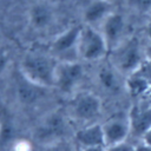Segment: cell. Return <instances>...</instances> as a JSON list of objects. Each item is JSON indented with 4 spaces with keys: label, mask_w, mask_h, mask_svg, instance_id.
<instances>
[{
    "label": "cell",
    "mask_w": 151,
    "mask_h": 151,
    "mask_svg": "<svg viewBox=\"0 0 151 151\" xmlns=\"http://www.w3.org/2000/svg\"><path fill=\"white\" fill-rule=\"evenodd\" d=\"M136 72H138L143 78H145L146 81L151 85V60L145 59L140 64V66L136 70Z\"/></svg>",
    "instance_id": "d6986e66"
},
{
    "label": "cell",
    "mask_w": 151,
    "mask_h": 151,
    "mask_svg": "<svg viewBox=\"0 0 151 151\" xmlns=\"http://www.w3.org/2000/svg\"><path fill=\"white\" fill-rule=\"evenodd\" d=\"M127 4L138 12H151V0H127Z\"/></svg>",
    "instance_id": "e0dca14e"
},
{
    "label": "cell",
    "mask_w": 151,
    "mask_h": 151,
    "mask_svg": "<svg viewBox=\"0 0 151 151\" xmlns=\"http://www.w3.org/2000/svg\"><path fill=\"white\" fill-rule=\"evenodd\" d=\"M125 86H126L127 92H129L132 97L143 96V94L147 93L149 90L151 88V85L146 81V79L143 78V77H142L138 72H136V71L126 77Z\"/></svg>",
    "instance_id": "2e32d148"
},
{
    "label": "cell",
    "mask_w": 151,
    "mask_h": 151,
    "mask_svg": "<svg viewBox=\"0 0 151 151\" xmlns=\"http://www.w3.org/2000/svg\"><path fill=\"white\" fill-rule=\"evenodd\" d=\"M113 5L106 0H86L83 7V19L87 26H100L112 13Z\"/></svg>",
    "instance_id": "8fae6325"
},
{
    "label": "cell",
    "mask_w": 151,
    "mask_h": 151,
    "mask_svg": "<svg viewBox=\"0 0 151 151\" xmlns=\"http://www.w3.org/2000/svg\"><path fill=\"white\" fill-rule=\"evenodd\" d=\"M101 126L106 146H112L116 144L127 142L129 136H131L127 114L112 117L104 124H101Z\"/></svg>",
    "instance_id": "9c48e42d"
},
{
    "label": "cell",
    "mask_w": 151,
    "mask_h": 151,
    "mask_svg": "<svg viewBox=\"0 0 151 151\" xmlns=\"http://www.w3.org/2000/svg\"><path fill=\"white\" fill-rule=\"evenodd\" d=\"M106 1H111V2H112V1H113V0H106Z\"/></svg>",
    "instance_id": "83f0119b"
},
{
    "label": "cell",
    "mask_w": 151,
    "mask_h": 151,
    "mask_svg": "<svg viewBox=\"0 0 151 151\" xmlns=\"http://www.w3.org/2000/svg\"><path fill=\"white\" fill-rule=\"evenodd\" d=\"M21 77H22V80L19 81V84H18V96L22 103L31 104L40 97L41 91L45 87H41L39 85L33 84L32 81L26 79L22 74H21Z\"/></svg>",
    "instance_id": "5bb4252c"
},
{
    "label": "cell",
    "mask_w": 151,
    "mask_h": 151,
    "mask_svg": "<svg viewBox=\"0 0 151 151\" xmlns=\"http://www.w3.org/2000/svg\"><path fill=\"white\" fill-rule=\"evenodd\" d=\"M44 147H45L44 151H77L66 140H61V142H58V143H54V144H51V145H47Z\"/></svg>",
    "instance_id": "ac0fdd59"
},
{
    "label": "cell",
    "mask_w": 151,
    "mask_h": 151,
    "mask_svg": "<svg viewBox=\"0 0 151 151\" xmlns=\"http://www.w3.org/2000/svg\"><path fill=\"white\" fill-rule=\"evenodd\" d=\"M0 132H1V124H0Z\"/></svg>",
    "instance_id": "f1b7e54d"
},
{
    "label": "cell",
    "mask_w": 151,
    "mask_h": 151,
    "mask_svg": "<svg viewBox=\"0 0 151 151\" xmlns=\"http://www.w3.org/2000/svg\"><path fill=\"white\" fill-rule=\"evenodd\" d=\"M120 74L111 64L109 66H103L98 72V81L103 88L110 92H114L119 88V78Z\"/></svg>",
    "instance_id": "9a60e30c"
},
{
    "label": "cell",
    "mask_w": 151,
    "mask_h": 151,
    "mask_svg": "<svg viewBox=\"0 0 151 151\" xmlns=\"http://www.w3.org/2000/svg\"><path fill=\"white\" fill-rule=\"evenodd\" d=\"M146 34H147L149 39L151 40V12L149 13V19L146 22Z\"/></svg>",
    "instance_id": "4316f807"
},
{
    "label": "cell",
    "mask_w": 151,
    "mask_h": 151,
    "mask_svg": "<svg viewBox=\"0 0 151 151\" xmlns=\"http://www.w3.org/2000/svg\"><path fill=\"white\" fill-rule=\"evenodd\" d=\"M81 151H107V146H105V145H101V146H93V147L83 149Z\"/></svg>",
    "instance_id": "cb8c5ba5"
},
{
    "label": "cell",
    "mask_w": 151,
    "mask_h": 151,
    "mask_svg": "<svg viewBox=\"0 0 151 151\" xmlns=\"http://www.w3.org/2000/svg\"><path fill=\"white\" fill-rule=\"evenodd\" d=\"M136 146H133L132 144L124 142L120 144H116L112 146H107V151H134Z\"/></svg>",
    "instance_id": "ffe728a7"
},
{
    "label": "cell",
    "mask_w": 151,
    "mask_h": 151,
    "mask_svg": "<svg viewBox=\"0 0 151 151\" xmlns=\"http://www.w3.org/2000/svg\"><path fill=\"white\" fill-rule=\"evenodd\" d=\"M67 131L68 125L64 114L57 111L50 113L41 120L34 132V137L44 146H47L64 140Z\"/></svg>",
    "instance_id": "5b68a950"
},
{
    "label": "cell",
    "mask_w": 151,
    "mask_h": 151,
    "mask_svg": "<svg viewBox=\"0 0 151 151\" xmlns=\"http://www.w3.org/2000/svg\"><path fill=\"white\" fill-rule=\"evenodd\" d=\"M70 112L76 120L92 124L101 112V101L92 92H79L71 100Z\"/></svg>",
    "instance_id": "8992f818"
},
{
    "label": "cell",
    "mask_w": 151,
    "mask_h": 151,
    "mask_svg": "<svg viewBox=\"0 0 151 151\" xmlns=\"http://www.w3.org/2000/svg\"><path fill=\"white\" fill-rule=\"evenodd\" d=\"M142 143H144V144L151 146V127H150V129L146 131V133L143 136V138H142Z\"/></svg>",
    "instance_id": "603a6c76"
},
{
    "label": "cell",
    "mask_w": 151,
    "mask_h": 151,
    "mask_svg": "<svg viewBox=\"0 0 151 151\" xmlns=\"http://www.w3.org/2000/svg\"><path fill=\"white\" fill-rule=\"evenodd\" d=\"M8 64H9V58H8L7 52L5 50L0 48V76L7 70Z\"/></svg>",
    "instance_id": "7402d4cb"
},
{
    "label": "cell",
    "mask_w": 151,
    "mask_h": 151,
    "mask_svg": "<svg viewBox=\"0 0 151 151\" xmlns=\"http://www.w3.org/2000/svg\"><path fill=\"white\" fill-rule=\"evenodd\" d=\"M84 68L78 61H58L54 74V87L65 94L73 93L81 81Z\"/></svg>",
    "instance_id": "52a82bcc"
},
{
    "label": "cell",
    "mask_w": 151,
    "mask_h": 151,
    "mask_svg": "<svg viewBox=\"0 0 151 151\" xmlns=\"http://www.w3.org/2000/svg\"><path fill=\"white\" fill-rule=\"evenodd\" d=\"M110 64L124 76L133 73L145 60V53L139 40L134 37L125 39L110 52Z\"/></svg>",
    "instance_id": "7a4b0ae2"
},
{
    "label": "cell",
    "mask_w": 151,
    "mask_h": 151,
    "mask_svg": "<svg viewBox=\"0 0 151 151\" xmlns=\"http://www.w3.org/2000/svg\"><path fill=\"white\" fill-rule=\"evenodd\" d=\"M144 53H145V59H147V60H151V40L149 41L147 46L145 47V50H144Z\"/></svg>",
    "instance_id": "484cf974"
},
{
    "label": "cell",
    "mask_w": 151,
    "mask_h": 151,
    "mask_svg": "<svg viewBox=\"0 0 151 151\" xmlns=\"http://www.w3.org/2000/svg\"><path fill=\"white\" fill-rule=\"evenodd\" d=\"M126 28L127 24L124 15L118 12H112L103 21V24L99 26V31L109 46V52L127 39Z\"/></svg>",
    "instance_id": "ba28073f"
},
{
    "label": "cell",
    "mask_w": 151,
    "mask_h": 151,
    "mask_svg": "<svg viewBox=\"0 0 151 151\" xmlns=\"http://www.w3.org/2000/svg\"><path fill=\"white\" fill-rule=\"evenodd\" d=\"M55 20L54 7L47 1L34 2L28 9V24L29 26L39 32L50 28Z\"/></svg>",
    "instance_id": "30bf717a"
},
{
    "label": "cell",
    "mask_w": 151,
    "mask_h": 151,
    "mask_svg": "<svg viewBox=\"0 0 151 151\" xmlns=\"http://www.w3.org/2000/svg\"><path fill=\"white\" fill-rule=\"evenodd\" d=\"M58 61L51 53L31 51L21 60V74L35 85L41 87H52L54 85V74Z\"/></svg>",
    "instance_id": "6da1fadb"
},
{
    "label": "cell",
    "mask_w": 151,
    "mask_h": 151,
    "mask_svg": "<svg viewBox=\"0 0 151 151\" xmlns=\"http://www.w3.org/2000/svg\"><path fill=\"white\" fill-rule=\"evenodd\" d=\"M74 139H76L77 145L80 146L81 150L87 149V147L105 145L103 126L101 124H97V123L87 124L80 130H78L76 132Z\"/></svg>",
    "instance_id": "4fadbf2b"
},
{
    "label": "cell",
    "mask_w": 151,
    "mask_h": 151,
    "mask_svg": "<svg viewBox=\"0 0 151 151\" xmlns=\"http://www.w3.org/2000/svg\"><path fill=\"white\" fill-rule=\"evenodd\" d=\"M131 136L142 139L151 127V106L137 104L127 113Z\"/></svg>",
    "instance_id": "7c38bea8"
},
{
    "label": "cell",
    "mask_w": 151,
    "mask_h": 151,
    "mask_svg": "<svg viewBox=\"0 0 151 151\" xmlns=\"http://www.w3.org/2000/svg\"><path fill=\"white\" fill-rule=\"evenodd\" d=\"M12 151H32V145H31L29 142L20 139V140H17L13 144Z\"/></svg>",
    "instance_id": "44dd1931"
},
{
    "label": "cell",
    "mask_w": 151,
    "mask_h": 151,
    "mask_svg": "<svg viewBox=\"0 0 151 151\" xmlns=\"http://www.w3.org/2000/svg\"><path fill=\"white\" fill-rule=\"evenodd\" d=\"M134 151H151V146L144 144V143H140L139 145L136 146V150Z\"/></svg>",
    "instance_id": "d4e9b609"
},
{
    "label": "cell",
    "mask_w": 151,
    "mask_h": 151,
    "mask_svg": "<svg viewBox=\"0 0 151 151\" xmlns=\"http://www.w3.org/2000/svg\"><path fill=\"white\" fill-rule=\"evenodd\" d=\"M79 59L97 61L109 53V46L100 31L92 26H81L78 42Z\"/></svg>",
    "instance_id": "3957f363"
},
{
    "label": "cell",
    "mask_w": 151,
    "mask_h": 151,
    "mask_svg": "<svg viewBox=\"0 0 151 151\" xmlns=\"http://www.w3.org/2000/svg\"><path fill=\"white\" fill-rule=\"evenodd\" d=\"M81 26H72L59 33L50 46V53L57 61H78L79 51V34Z\"/></svg>",
    "instance_id": "277c9868"
}]
</instances>
